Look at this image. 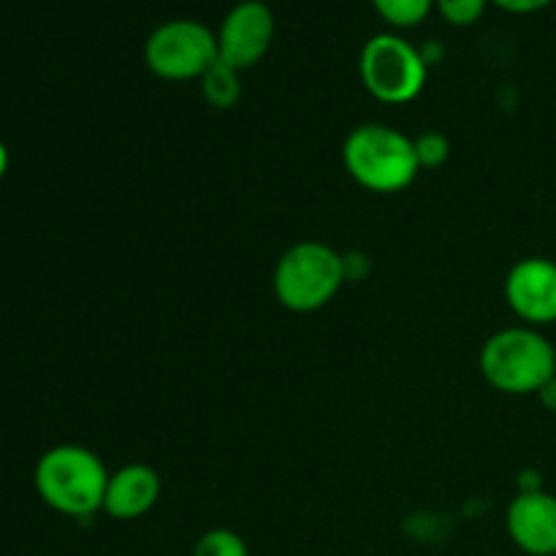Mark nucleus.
Returning a JSON list of instances; mask_svg holds the SVG:
<instances>
[{"instance_id": "f257e3e1", "label": "nucleus", "mask_w": 556, "mask_h": 556, "mask_svg": "<svg viewBox=\"0 0 556 556\" xmlns=\"http://www.w3.org/2000/svg\"><path fill=\"white\" fill-rule=\"evenodd\" d=\"M342 161L351 177L372 193H400L421 172L416 141L383 123L353 128L342 144Z\"/></svg>"}, {"instance_id": "f03ea898", "label": "nucleus", "mask_w": 556, "mask_h": 556, "mask_svg": "<svg viewBox=\"0 0 556 556\" xmlns=\"http://www.w3.org/2000/svg\"><path fill=\"white\" fill-rule=\"evenodd\" d=\"M109 472L103 462L81 445L49 448L36 465V492L63 516L85 519L103 510Z\"/></svg>"}, {"instance_id": "7ed1b4c3", "label": "nucleus", "mask_w": 556, "mask_h": 556, "mask_svg": "<svg viewBox=\"0 0 556 556\" xmlns=\"http://www.w3.org/2000/svg\"><path fill=\"white\" fill-rule=\"evenodd\" d=\"M481 372L503 394H538L556 378V351L532 326H514L489 337L481 351Z\"/></svg>"}, {"instance_id": "20e7f679", "label": "nucleus", "mask_w": 556, "mask_h": 556, "mask_svg": "<svg viewBox=\"0 0 556 556\" xmlns=\"http://www.w3.org/2000/svg\"><path fill=\"white\" fill-rule=\"evenodd\" d=\"M348 280L345 258L324 242H299L282 253L275 269V293L293 313H315Z\"/></svg>"}, {"instance_id": "39448f33", "label": "nucleus", "mask_w": 556, "mask_h": 556, "mask_svg": "<svg viewBox=\"0 0 556 556\" xmlns=\"http://www.w3.org/2000/svg\"><path fill=\"white\" fill-rule=\"evenodd\" d=\"M358 74L372 98L402 106L421 96L427 85V60L407 38L396 33H380L364 43Z\"/></svg>"}, {"instance_id": "423d86ee", "label": "nucleus", "mask_w": 556, "mask_h": 556, "mask_svg": "<svg viewBox=\"0 0 556 556\" xmlns=\"http://www.w3.org/2000/svg\"><path fill=\"white\" fill-rule=\"evenodd\" d=\"M217 60V36L195 20L163 22L144 43L147 68L166 81L201 79Z\"/></svg>"}, {"instance_id": "0eeeda50", "label": "nucleus", "mask_w": 556, "mask_h": 556, "mask_svg": "<svg viewBox=\"0 0 556 556\" xmlns=\"http://www.w3.org/2000/svg\"><path fill=\"white\" fill-rule=\"evenodd\" d=\"M275 41V14L261 0H242L233 5L217 30V54L233 71L258 63Z\"/></svg>"}, {"instance_id": "6e6552de", "label": "nucleus", "mask_w": 556, "mask_h": 556, "mask_svg": "<svg viewBox=\"0 0 556 556\" xmlns=\"http://www.w3.org/2000/svg\"><path fill=\"white\" fill-rule=\"evenodd\" d=\"M505 302L530 326L556 320V264L552 258L519 261L505 277Z\"/></svg>"}, {"instance_id": "1a4fd4ad", "label": "nucleus", "mask_w": 556, "mask_h": 556, "mask_svg": "<svg viewBox=\"0 0 556 556\" xmlns=\"http://www.w3.org/2000/svg\"><path fill=\"white\" fill-rule=\"evenodd\" d=\"M516 546L530 556H556V497L546 489L519 492L505 514Z\"/></svg>"}, {"instance_id": "9d476101", "label": "nucleus", "mask_w": 556, "mask_h": 556, "mask_svg": "<svg viewBox=\"0 0 556 556\" xmlns=\"http://www.w3.org/2000/svg\"><path fill=\"white\" fill-rule=\"evenodd\" d=\"M161 497V478L150 465L119 467L109 476L103 510L117 521H134L150 514Z\"/></svg>"}, {"instance_id": "9b49d317", "label": "nucleus", "mask_w": 556, "mask_h": 556, "mask_svg": "<svg viewBox=\"0 0 556 556\" xmlns=\"http://www.w3.org/2000/svg\"><path fill=\"white\" fill-rule=\"evenodd\" d=\"M201 90L210 106L215 109H231L239 101V71H233L231 65H226L223 60H217L204 76H201Z\"/></svg>"}, {"instance_id": "f8f14e48", "label": "nucleus", "mask_w": 556, "mask_h": 556, "mask_svg": "<svg viewBox=\"0 0 556 556\" xmlns=\"http://www.w3.org/2000/svg\"><path fill=\"white\" fill-rule=\"evenodd\" d=\"M375 11L394 27H416L432 11L434 0H372Z\"/></svg>"}, {"instance_id": "ddd939ff", "label": "nucleus", "mask_w": 556, "mask_h": 556, "mask_svg": "<svg viewBox=\"0 0 556 556\" xmlns=\"http://www.w3.org/2000/svg\"><path fill=\"white\" fill-rule=\"evenodd\" d=\"M193 556H250L248 543L233 530H210L199 538Z\"/></svg>"}, {"instance_id": "4468645a", "label": "nucleus", "mask_w": 556, "mask_h": 556, "mask_svg": "<svg viewBox=\"0 0 556 556\" xmlns=\"http://www.w3.org/2000/svg\"><path fill=\"white\" fill-rule=\"evenodd\" d=\"M489 3H492V0H434L438 11L443 14V20L456 27L476 25Z\"/></svg>"}, {"instance_id": "2eb2a0df", "label": "nucleus", "mask_w": 556, "mask_h": 556, "mask_svg": "<svg viewBox=\"0 0 556 556\" xmlns=\"http://www.w3.org/2000/svg\"><path fill=\"white\" fill-rule=\"evenodd\" d=\"M416 155L421 166H440L448 157V141L440 134H427L416 141Z\"/></svg>"}, {"instance_id": "dca6fc26", "label": "nucleus", "mask_w": 556, "mask_h": 556, "mask_svg": "<svg viewBox=\"0 0 556 556\" xmlns=\"http://www.w3.org/2000/svg\"><path fill=\"white\" fill-rule=\"evenodd\" d=\"M492 3L508 14H535V11L552 5L554 0H492Z\"/></svg>"}, {"instance_id": "f3484780", "label": "nucleus", "mask_w": 556, "mask_h": 556, "mask_svg": "<svg viewBox=\"0 0 556 556\" xmlns=\"http://www.w3.org/2000/svg\"><path fill=\"white\" fill-rule=\"evenodd\" d=\"M538 396H541V405L546 407L548 413H556V378L548 380V383L538 391Z\"/></svg>"}, {"instance_id": "a211bd4d", "label": "nucleus", "mask_w": 556, "mask_h": 556, "mask_svg": "<svg viewBox=\"0 0 556 556\" xmlns=\"http://www.w3.org/2000/svg\"><path fill=\"white\" fill-rule=\"evenodd\" d=\"M5 168H9V150H5V144L0 141V177L5 174Z\"/></svg>"}]
</instances>
